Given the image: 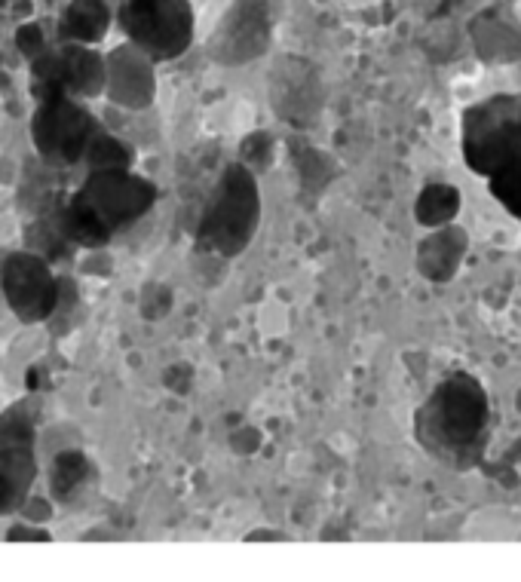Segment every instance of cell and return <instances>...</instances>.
<instances>
[{
  "mask_svg": "<svg viewBox=\"0 0 521 582\" xmlns=\"http://www.w3.org/2000/svg\"><path fill=\"white\" fill-rule=\"evenodd\" d=\"M120 28L151 62H172L194 43L191 0H123Z\"/></svg>",
  "mask_w": 521,
  "mask_h": 582,
  "instance_id": "obj_5",
  "label": "cell"
},
{
  "mask_svg": "<svg viewBox=\"0 0 521 582\" xmlns=\"http://www.w3.org/2000/svg\"><path fill=\"white\" fill-rule=\"evenodd\" d=\"M4 4H7V0H0V7H4Z\"/></svg>",
  "mask_w": 521,
  "mask_h": 582,
  "instance_id": "obj_25",
  "label": "cell"
},
{
  "mask_svg": "<svg viewBox=\"0 0 521 582\" xmlns=\"http://www.w3.org/2000/svg\"><path fill=\"white\" fill-rule=\"evenodd\" d=\"M261 221V193L249 166L233 163L224 169L209 209L200 221L197 242L221 258H236L255 239Z\"/></svg>",
  "mask_w": 521,
  "mask_h": 582,
  "instance_id": "obj_4",
  "label": "cell"
},
{
  "mask_svg": "<svg viewBox=\"0 0 521 582\" xmlns=\"http://www.w3.org/2000/svg\"><path fill=\"white\" fill-rule=\"evenodd\" d=\"M460 212V190L445 181H433L420 190L414 203V218L423 227H442L451 224Z\"/></svg>",
  "mask_w": 521,
  "mask_h": 582,
  "instance_id": "obj_17",
  "label": "cell"
},
{
  "mask_svg": "<svg viewBox=\"0 0 521 582\" xmlns=\"http://www.w3.org/2000/svg\"><path fill=\"white\" fill-rule=\"evenodd\" d=\"M16 46H19V53L28 56V59H37L43 50H46V34L37 22H25L19 25L16 31Z\"/></svg>",
  "mask_w": 521,
  "mask_h": 582,
  "instance_id": "obj_20",
  "label": "cell"
},
{
  "mask_svg": "<svg viewBox=\"0 0 521 582\" xmlns=\"http://www.w3.org/2000/svg\"><path fill=\"white\" fill-rule=\"evenodd\" d=\"M491 435V402L482 380L451 371L414 414V439L433 460L469 472L485 463Z\"/></svg>",
  "mask_w": 521,
  "mask_h": 582,
  "instance_id": "obj_1",
  "label": "cell"
},
{
  "mask_svg": "<svg viewBox=\"0 0 521 582\" xmlns=\"http://www.w3.org/2000/svg\"><path fill=\"white\" fill-rule=\"evenodd\" d=\"M273 0H233L209 37V56L218 65H246L270 50Z\"/></svg>",
  "mask_w": 521,
  "mask_h": 582,
  "instance_id": "obj_7",
  "label": "cell"
},
{
  "mask_svg": "<svg viewBox=\"0 0 521 582\" xmlns=\"http://www.w3.org/2000/svg\"><path fill=\"white\" fill-rule=\"evenodd\" d=\"M469 249V236L463 227L454 224H442L433 227V233L426 236L420 246H417V270L423 279L430 282H451L454 273L463 264V255Z\"/></svg>",
  "mask_w": 521,
  "mask_h": 582,
  "instance_id": "obj_14",
  "label": "cell"
},
{
  "mask_svg": "<svg viewBox=\"0 0 521 582\" xmlns=\"http://www.w3.org/2000/svg\"><path fill=\"white\" fill-rule=\"evenodd\" d=\"M491 197L512 215L521 221V166L518 169H506L494 178H488Z\"/></svg>",
  "mask_w": 521,
  "mask_h": 582,
  "instance_id": "obj_18",
  "label": "cell"
},
{
  "mask_svg": "<svg viewBox=\"0 0 521 582\" xmlns=\"http://www.w3.org/2000/svg\"><path fill=\"white\" fill-rule=\"evenodd\" d=\"M515 408H518V414H521V390L515 393Z\"/></svg>",
  "mask_w": 521,
  "mask_h": 582,
  "instance_id": "obj_24",
  "label": "cell"
},
{
  "mask_svg": "<svg viewBox=\"0 0 521 582\" xmlns=\"http://www.w3.org/2000/svg\"><path fill=\"white\" fill-rule=\"evenodd\" d=\"M105 92L123 108L141 111L154 102L157 77L154 62L132 43H123L105 59Z\"/></svg>",
  "mask_w": 521,
  "mask_h": 582,
  "instance_id": "obj_12",
  "label": "cell"
},
{
  "mask_svg": "<svg viewBox=\"0 0 521 582\" xmlns=\"http://www.w3.org/2000/svg\"><path fill=\"white\" fill-rule=\"evenodd\" d=\"M31 420L16 411L0 420V512L16 509L34 481Z\"/></svg>",
  "mask_w": 521,
  "mask_h": 582,
  "instance_id": "obj_10",
  "label": "cell"
},
{
  "mask_svg": "<svg viewBox=\"0 0 521 582\" xmlns=\"http://www.w3.org/2000/svg\"><path fill=\"white\" fill-rule=\"evenodd\" d=\"M151 181L123 169H92L59 218V230L77 246H102L120 227L132 224L154 206Z\"/></svg>",
  "mask_w": 521,
  "mask_h": 582,
  "instance_id": "obj_2",
  "label": "cell"
},
{
  "mask_svg": "<svg viewBox=\"0 0 521 582\" xmlns=\"http://www.w3.org/2000/svg\"><path fill=\"white\" fill-rule=\"evenodd\" d=\"M469 37L476 56L491 65H506L521 59V25L503 7H488L469 22Z\"/></svg>",
  "mask_w": 521,
  "mask_h": 582,
  "instance_id": "obj_13",
  "label": "cell"
},
{
  "mask_svg": "<svg viewBox=\"0 0 521 582\" xmlns=\"http://www.w3.org/2000/svg\"><path fill=\"white\" fill-rule=\"evenodd\" d=\"M243 154L249 163H261L270 154V135L267 132H255L252 138L243 141Z\"/></svg>",
  "mask_w": 521,
  "mask_h": 582,
  "instance_id": "obj_21",
  "label": "cell"
},
{
  "mask_svg": "<svg viewBox=\"0 0 521 582\" xmlns=\"http://www.w3.org/2000/svg\"><path fill=\"white\" fill-rule=\"evenodd\" d=\"M99 132L102 129L96 117L77 105L74 95L62 89L40 92V105L31 120V138L43 160H50L53 166H74L86 160Z\"/></svg>",
  "mask_w": 521,
  "mask_h": 582,
  "instance_id": "obj_6",
  "label": "cell"
},
{
  "mask_svg": "<svg viewBox=\"0 0 521 582\" xmlns=\"http://www.w3.org/2000/svg\"><path fill=\"white\" fill-rule=\"evenodd\" d=\"M10 540H50V533H40V530H13Z\"/></svg>",
  "mask_w": 521,
  "mask_h": 582,
  "instance_id": "obj_22",
  "label": "cell"
},
{
  "mask_svg": "<svg viewBox=\"0 0 521 582\" xmlns=\"http://www.w3.org/2000/svg\"><path fill=\"white\" fill-rule=\"evenodd\" d=\"M298 163V169H301V181H304V187L310 190H322L325 184H328V178H331V163H328V157L325 154H319V151H301V157L295 160Z\"/></svg>",
  "mask_w": 521,
  "mask_h": 582,
  "instance_id": "obj_19",
  "label": "cell"
},
{
  "mask_svg": "<svg viewBox=\"0 0 521 582\" xmlns=\"http://www.w3.org/2000/svg\"><path fill=\"white\" fill-rule=\"evenodd\" d=\"M500 463H521V439H518L509 451H506V457H503Z\"/></svg>",
  "mask_w": 521,
  "mask_h": 582,
  "instance_id": "obj_23",
  "label": "cell"
},
{
  "mask_svg": "<svg viewBox=\"0 0 521 582\" xmlns=\"http://www.w3.org/2000/svg\"><path fill=\"white\" fill-rule=\"evenodd\" d=\"M89 481H92V463L86 460L83 451H65L56 457V466L50 475V491L56 503L71 506Z\"/></svg>",
  "mask_w": 521,
  "mask_h": 582,
  "instance_id": "obj_16",
  "label": "cell"
},
{
  "mask_svg": "<svg viewBox=\"0 0 521 582\" xmlns=\"http://www.w3.org/2000/svg\"><path fill=\"white\" fill-rule=\"evenodd\" d=\"M111 28V7L108 0H71L62 13L59 34L65 43H99Z\"/></svg>",
  "mask_w": 521,
  "mask_h": 582,
  "instance_id": "obj_15",
  "label": "cell"
},
{
  "mask_svg": "<svg viewBox=\"0 0 521 582\" xmlns=\"http://www.w3.org/2000/svg\"><path fill=\"white\" fill-rule=\"evenodd\" d=\"M460 148L466 166L494 178L521 166V95H491L460 117Z\"/></svg>",
  "mask_w": 521,
  "mask_h": 582,
  "instance_id": "obj_3",
  "label": "cell"
},
{
  "mask_svg": "<svg viewBox=\"0 0 521 582\" xmlns=\"http://www.w3.org/2000/svg\"><path fill=\"white\" fill-rule=\"evenodd\" d=\"M0 291L10 304V310L22 322H40L53 316L59 304V285L37 252H13L7 255L4 267H0Z\"/></svg>",
  "mask_w": 521,
  "mask_h": 582,
  "instance_id": "obj_8",
  "label": "cell"
},
{
  "mask_svg": "<svg viewBox=\"0 0 521 582\" xmlns=\"http://www.w3.org/2000/svg\"><path fill=\"white\" fill-rule=\"evenodd\" d=\"M37 95L62 89L68 95H99L105 92V59L83 43H62L59 50H46L31 59Z\"/></svg>",
  "mask_w": 521,
  "mask_h": 582,
  "instance_id": "obj_9",
  "label": "cell"
},
{
  "mask_svg": "<svg viewBox=\"0 0 521 582\" xmlns=\"http://www.w3.org/2000/svg\"><path fill=\"white\" fill-rule=\"evenodd\" d=\"M270 102L289 123H307L322 105V86L313 65L289 56L270 71Z\"/></svg>",
  "mask_w": 521,
  "mask_h": 582,
  "instance_id": "obj_11",
  "label": "cell"
}]
</instances>
